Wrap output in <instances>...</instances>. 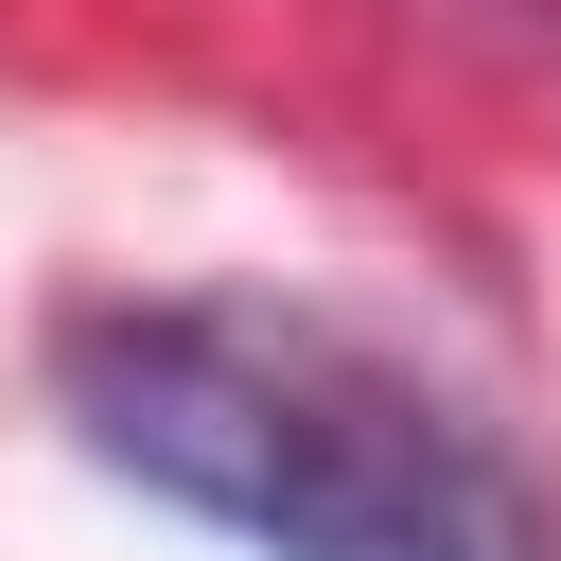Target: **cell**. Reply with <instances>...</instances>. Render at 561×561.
Segmentation results:
<instances>
[{"mask_svg":"<svg viewBox=\"0 0 561 561\" xmlns=\"http://www.w3.org/2000/svg\"><path fill=\"white\" fill-rule=\"evenodd\" d=\"M53 403L123 491L245 561H561L543 473L316 298H70Z\"/></svg>","mask_w":561,"mask_h":561,"instance_id":"cell-1","label":"cell"}]
</instances>
